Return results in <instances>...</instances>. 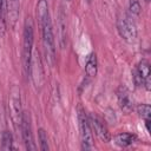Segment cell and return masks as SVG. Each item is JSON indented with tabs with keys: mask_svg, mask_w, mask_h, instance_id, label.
<instances>
[{
	"mask_svg": "<svg viewBox=\"0 0 151 151\" xmlns=\"http://www.w3.org/2000/svg\"><path fill=\"white\" fill-rule=\"evenodd\" d=\"M33 41H34V29H33V20L28 17L25 21L24 27V40H22V63L24 70L26 74H29V66L32 59V50H33Z\"/></svg>",
	"mask_w": 151,
	"mask_h": 151,
	"instance_id": "cell-1",
	"label": "cell"
},
{
	"mask_svg": "<svg viewBox=\"0 0 151 151\" xmlns=\"http://www.w3.org/2000/svg\"><path fill=\"white\" fill-rule=\"evenodd\" d=\"M33 84L35 87H41L44 83V72H42V66H41V60L39 57V53H32V59H31V66H29V74Z\"/></svg>",
	"mask_w": 151,
	"mask_h": 151,
	"instance_id": "cell-8",
	"label": "cell"
},
{
	"mask_svg": "<svg viewBox=\"0 0 151 151\" xmlns=\"http://www.w3.org/2000/svg\"><path fill=\"white\" fill-rule=\"evenodd\" d=\"M117 98L120 109L124 112H130L133 109V99L129 92V90L124 86H120L117 91Z\"/></svg>",
	"mask_w": 151,
	"mask_h": 151,
	"instance_id": "cell-11",
	"label": "cell"
},
{
	"mask_svg": "<svg viewBox=\"0 0 151 151\" xmlns=\"http://www.w3.org/2000/svg\"><path fill=\"white\" fill-rule=\"evenodd\" d=\"M40 26L42 31V44L45 48L46 60L50 64V66H53L55 63V40H54V34L50 17Z\"/></svg>",
	"mask_w": 151,
	"mask_h": 151,
	"instance_id": "cell-2",
	"label": "cell"
},
{
	"mask_svg": "<svg viewBox=\"0 0 151 151\" xmlns=\"http://www.w3.org/2000/svg\"><path fill=\"white\" fill-rule=\"evenodd\" d=\"M97 65H98L97 55H96V53H91V54L87 57L86 65H85V72H86V76H87V77H90V78L96 77V74H97V68H98Z\"/></svg>",
	"mask_w": 151,
	"mask_h": 151,
	"instance_id": "cell-13",
	"label": "cell"
},
{
	"mask_svg": "<svg viewBox=\"0 0 151 151\" xmlns=\"http://www.w3.org/2000/svg\"><path fill=\"white\" fill-rule=\"evenodd\" d=\"M1 149L5 150V151H9V150H13V137H12V133L8 132V131H4L2 132V136H1Z\"/></svg>",
	"mask_w": 151,
	"mask_h": 151,
	"instance_id": "cell-17",
	"label": "cell"
},
{
	"mask_svg": "<svg viewBox=\"0 0 151 151\" xmlns=\"http://www.w3.org/2000/svg\"><path fill=\"white\" fill-rule=\"evenodd\" d=\"M37 15H38V20H39V24L40 25L50 17L47 0H39L38 6H37Z\"/></svg>",
	"mask_w": 151,
	"mask_h": 151,
	"instance_id": "cell-14",
	"label": "cell"
},
{
	"mask_svg": "<svg viewBox=\"0 0 151 151\" xmlns=\"http://www.w3.org/2000/svg\"><path fill=\"white\" fill-rule=\"evenodd\" d=\"M79 127H80V137H81V147L84 150H92L93 146V137L91 132V125L88 122V117L85 114L83 109H79L78 113Z\"/></svg>",
	"mask_w": 151,
	"mask_h": 151,
	"instance_id": "cell-3",
	"label": "cell"
},
{
	"mask_svg": "<svg viewBox=\"0 0 151 151\" xmlns=\"http://www.w3.org/2000/svg\"><path fill=\"white\" fill-rule=\"evenodd\" d=\"M20 11V1L19 0H6V22L13 28L18 21Z\"/></svg>",
	"mask_w": 151,
	"mask_h": 151,
	"instance_id": "cell-9",
	"label": "cell"
},
{
	"mask_svg": "<svg viewBox=\"0 0 151 151\" xmlns=\"http://www.w3.org/2000/svg\"><path fill=\"white\" fill-rule=\"evenodd\" d=\"M38 138H39V142H40V149L42 151H47L48 150V139H47V133L45 132L44 129H39Z\"/></svg>",
	"mask_w": 151,
	"mask_h": 151,
	"instance_id": "cell-19",
	"label": "cell"
},
{
	"mask_svg": "<svg viewBox=\"0 0 151 151\" xmlns=\"http://www.w3.org/2000/svg\"><path fill=\"white\" fill-rule=\"evenodd\" d=\"M137 110H138V113H139V116L146 122V120H150V117H151V107H150V105H147V104H142V105H139L138 107H137Z\"/></svg>",
	"mask_w": 151,
	"mask_h": 151,
	"instance_id": "cell-18",
	"label": "cell"
},
{
	"mask_svg": "<svg viewBox=\"0 0 151 151\" xmlns=\"http://www.w3.org/2000/svg\"><path fill=\"white\" fill-rule=\"evenodd\" d=\"M88 122H90V125L93 127L96 134L105 143L110 142L111 139V136H110V132L106 127V125L103 123V120L100 118H98L97 116H90L88 117Z\"/></svg>",
	"mask_w": 151,
	"mask_h": 151,
	"instance_id": "cell-10",
	"label": "cell"
},
{
	"mask_svg": "<svg viewBox=\"0 0 151 151\" xmlns=\"http://www.w3.org/2000/svg\"><path fill=\"white\" fill-rule=\"evenodd\" d=\"M117 28L120 34V37L129 41L132 42L137 38V28L134 22L131 20V18L126 14H122L117 19Z\"/></svg>",
	"mask_w": 151,
	"mask_h": 151,
	"instance_id": "cell-4",
	"label": "cell"
},
{
	"mask_svg": "<svg viewBox=\"0 0 151 151\" xmlns=\"http://www.w3.org/2000/svg\"><path fill=\"white\" fill-rule=\"evenodd\" d=\"M134 136L131 134V133H127V132H124V133H119L114 137V143L117 145H119L120 147H126L129 145H131L133 142H134Z\"/></svg>",
	"mask_w": 151,
	"mask_h": 151,
	"instance_id": "cell-15",
	"label": "cell"
},
{
	"mask_svg": "<svg viewBox=\"0 0 151 151\" xmlns=\"http://www.w3.org/2000/svg\"><path fill=\"white\" fill-rule=\"evenodd\" d=\"M20 131H21V134H22V139H24L26 150H28V151L37 150V146H35L34 139H33V132H32V125H31V117H29V113L28 112H22Z\"/></svg>",
	"mask_w": 151,
	"mask_h": 151,
	"instance_id": "cell-6",
	"label": "cell"
},
{
	"mask_svg": "<svg viewBox=\"0 0 151 151\" xmlns=\"http://www.w3.org/2000/svg\"><path fill=\"white\" fill-rule=\"evenodd\" d=\"M9 113L15 125H21V118H22V111H21V101H20V90L18 86H13L9 94Z\"/></svg>",
	"mask_w": 151,
	"mask_h": 151,
	"instance_id": "cell-5",
	"label": "cell"
},
{
	"mask_svg": "<svg viewBox=\"0 0 151 151\" xmlns=\"http://www.w3.org/2000/svg\"><path fill=\"white\" fill-rule=\"evenodd\" d=\"M133 79L137 86L144 85L145 88L149 91L150 90V85H151V80H150V65L146 60H142L134 72H133Z\"/></svg>",
	"mask_w": 151,
	"mask_h": 151,
	"instance_id": "cell-7",
	"label": "cell"
},
{
	"mask_svg": "<svg viewBox=\"0 0 151 151\" xmlns=\"http://www.w3.org/2000/svg\"><path fill=\"white\" fill-rule=\"evenodd\" d=\"M66 1H71V0H66Z\"/></svg>",
	"mask_w": 151,
	"mask_h": 151,
	"instance_id": "cell-21",
	"label": "cell"
},
{
	"mask_svg": "<svg viewBox=\"0 0 151 151\" xmlns=\"http://www.w3.org/2000/svg\"><path fill=\"white\" fill-rule=\"evenodd\" d=\"M6 33V0H0V38Z\"/></svg>",
	"mask_w": 151,
	"mask_h": 151,
	"instance_id": "cell-16",
	"label": "cell"
},
{
	"mask_svg": "<svg viewBox=\"0 0 151 151\" xmlns=\"http://www.w3.org/2000/svg\"><path fill=\"white\" fill-rule=\"evenodd\" d=\"M58 35H59V45L61 48L65 47L66 45V37H67V33H66V14L63 9V7L60 8L59 11V15H58Z\"/></svg>",
	"mask_w": 151,
	"mask_h": 151,
	"instance_id": "cell-12",
	"label": "cell"
},
{
	"mask_svg": "<svg viewBox=\"0 0 151 151\" xmlns=\"http://www.w3.org/2000/svg\"><path fill=\"white\" fill-rule=\"evenodd\" d=\"M129 11L132 17H138L142 12V6L139 0H130L129 2Z\"/></svg>",
	"mask_w": 151,
	"mask_h": 151,
	"instance_id": "cell-20",
	"label": "cell"
}]
</instances>
